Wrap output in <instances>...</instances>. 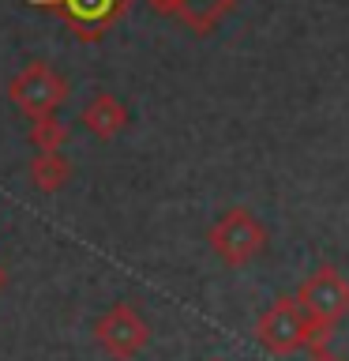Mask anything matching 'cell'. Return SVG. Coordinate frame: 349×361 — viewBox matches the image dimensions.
Masks as SVG:
<instances>
[{"mask_svg":"<svg viewBox=\"0 0 349 361\" xmlns=\"http://www.w3.org/2000/svg\"><path fill=\"white\" fill-rule=\"evenodd\" d=\"M255 343L270 350L274 357H293L300 350H323L331 346V335H334V324H323V320H312L308 312L297 305V298H274L259 312L255 320Z\"/></svg>","mask_w":349,"mask_h":361,"instance_id":"cell-1","label":"cell"},{"mask_svg":"<svg viewBox=\"0 0 349 361\" xmlns=\"http://www.w3.org/2000/svg\"><path fill=\"white\" fill-rule=\"evenodd\" d=\"M210 252L222 259L225 267H248L255 256L267 248V226L255 219L248 207H229L210 222L207 230Z\"/></svg>","mask_w":349,"mask_h":361,"instance_id":"cell-2","label":"cell"},{"mask_svg":"<svg viewBox=\"0 0 349 361\" xmlns=\"http://www.w3.org/2000/svg\"><path fill=\"white\" fill-rule=\"evenodd\" d=\"M8 98H11V106L30 121L56 117V109L68 102V83L56 68H49L45 61H34L8 83Z\"/></svg>","mask_w":349,"mask_h":361,"instance_id":"cell-3","label":"cell"},{"mask_svg":"<svg viewBox=\"0 0 349 361\" xmlns=\"http://www.w3.org/2000/svg\"><path fill=\"white\" fill-rule=\"evenodd\" d=\"M94 343L113 361H132L151 343V324L132 301H117L94 320Z\"/></svg>","mask_w":349,"mask_h":361,"instance_id":"cell-4","label":"cell"},{"mask_svg":"<svg viewBox=\"0 0 349 361\" xmlns=\"http://www.w3.org/2000/svg\"><path fill=\"white\" fill-rule=\"evenodd\" d=\"M297 305L312 320H323V324H334L349 316V279L338 271L334 264H319L308 279L297 286Z\"/></svg>","mask_w":349,"mask_h":361,"instance_id":"cell-5","label":"cell"},{"mask_svg":"<svg viewBox=\"0 0 349 361\" xmlns=\"http://www.w3.org/2000/svg\"><path fill=\"white\" fill-rule=\"evenodd\" d=\"M38 8H53L68 27H72L75 38L83 42H98L113 23H117L124 11H128L132 0H30Z\"/></svg>","mask_w":349,"mask_h":361,"instance_id":"cell-6","label":"cell"},{"mask_svg":"<svg viewBox=\"0 0 349 361\" xmlns=\"http://www.w3.org/2000/svg\"><path fill=\"white\" fill-rule=\"evenodd\" d=\"M83 128L90 135H98V140H117V135L128 128V109H124V102L117 94L98 90L83 109Z\"/></svg>","mask_w":349,"mask_h":361,"instance_id":"cell-7","label":"cell"},{"mask_svg":"<svg viewBox=\"0 0 349 361\" xmlns=\"http://www.w3.org/2000/svg\"><path fill=\"white\" fill-rule=\"evenodd\" d=\"M151 4L158 11H165V16H177L180 23H188L191 30L203 34V30H210L236 0H151Z\"/></svg>","mask_w":349,"mask_h":361,"instance_id":"cell-8","label":"cell"},{"mask_svg":"<svg viewBox=\"0 0 349 361\" xmlns=\"http://www.w3.org/2000/svg\"><path fill=\"white\" fill-rule=\"evenodd\" d=\"M27 177L38 192L53 196V192L68 188V180H72V162L64 158V151H38L27 166Z\"/></svg>","mask_w":349,"mask_h":361,"instance_id":"cell-9","label":"cell"},{"mask_svg":"<svg viewBox=\"0 0 349 361\" xmlns=\"http://www.w3.org/2000/svg\"><path fill=\"white\" fill-rule=\"evenodd\" d=\"M68 124L61 117H42V121H30V147L34 151H64L68 143Z\"/></svg>","mask_w":349,"mask_h":361,"instance_id":"cell-10","label":"cell"},{"mask_svg":"<svg viewBox=\"0 0 349 361\" xmlns=\"http://www.w3.org/2000/svg\"><path fill=\"white\" fill-rule=\"evenodd\" d=\"M308 361H345V357H338L331 346H323V350H312V354H308Z\"/></svg>","mask_w":349,"mask_h":361,"instance_id":"cell-11","label":"cell"},{"mask_svg":"<svg viewBox=\"0 0 349 361\" xmlns=\"http://www.w3.org/2000/svg\"><path fill=\"white\" fill-rule=\"evenodd\" d=\"M8 286V271H4V264H0V290Z\"/></svg>","mask_w":349,"mask_h":361,"instance_id":"cell-12","label":"cell"},{"mask_svg":"<svg viewBox=\"0 0 349 361\" xmlns=\"http://www.w3.org/2000/svg\"><path fill=\"white\" fill-rule=\"evenodd\" d=\"M207 361H225V357H207Z\"/></svg>","mask_w":349,"mask_h":361,"instance_id":"cell-13","label":"cell"}]
</instances>
